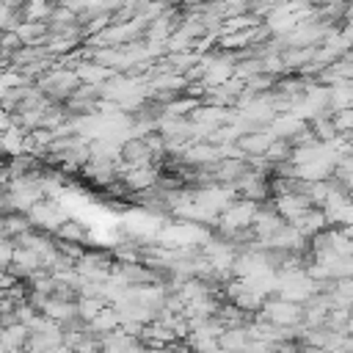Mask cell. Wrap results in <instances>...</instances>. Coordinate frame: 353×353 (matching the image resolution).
<instances>
[{
  "label": "cell",
  "mask_w": 353,
  "mask_h": 353,
  "mask_svg": "<svg viewBox=\"0 0 353 353\" xmlns=\"http://www.w3.org/2000/svg\"><path fill=\"white\" fill-rule=\"evenodd\" d=\"M290 223H292L298 232H303V234L312 240V234H317V232H323V229L328 226V218H325L323 207H309V210H303L298 218H292Z\"/></svg>",
  "instance_id": "cell-2"
},
{
  "label": "cell",
  "mask_w": 353,
  "mask_h": 353,
  "mask_svg": "<svg viewBox=\"0 0 353 353\" xmlns=\"http://www.w3.org/2000/svg\"><path fill=\"white\" fill-rule=\"evenodd\" d=\"M331 119H334V124H336V130H339V132L353 135V108L334 110V113H331Z\"/></svg>",
  "instance_id": "cell-5"
},
{
  "label": "cell",
  "mask_w": 353,
  "mask_h": 353,
  "mask_svg": "<svg viewBox=\"0 0 353 353\" xmlns=\"http://www.w3.org/2000/svg\"><path fill=\"white\" fill-rule=\"evenodd\" d=\"M345 14H347V19H353V0H347V6H345Z\"/></svg>",
  "instance_id": "cell-6"
},
{
  "label": "cell",
  "mask_w": 353,
  "mask_h": 353,
  "mask_svg": "<svg viewBox=\"0 0 353 353\" xmlns=\"http://www.w3.org/2000/svg\"><path fill=\"white\" fill-rule=\"evenodd\" d=\"M74 72H77L80 83H97V85H102L105 80L113 77V69L105 63H80Z\"/></svg>",
  "instance_id": "cell-3"
},
{
  "label": "cell",
  "mask_w": 353,
  "mask_h": 353,
  "mask_svg": "<svg viewBox=\"0 0 353 353\" xmlns=\"http://www.w3.org/2000/svg\"><path fill=\"white\" fill-rule=\"evenodd\" d=\"M259 320L276 323V325H298L303 320V306L298 301L290 298H276V301H265Z\"/></svg>",
  "instance_id": "cell-1"
},
{
  "label": "cell",
  "mask_w": 353,
  "mask_h": 353,
  "mask_svg": "<svg viewBox=\"0 0 353 353\" xmlns=\"http://www.w3.org/2000/svg\"><path fill=\"white\" fill-rule=\"evenodd\" d=\"M55 234H58L61 240H69V243H83V240H88V232H85L83 223H77V221H63V223L55 229Z\"/></svg>",
  "instance_id": "cell-4"
}]
</instances>
